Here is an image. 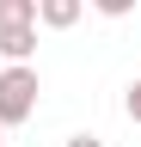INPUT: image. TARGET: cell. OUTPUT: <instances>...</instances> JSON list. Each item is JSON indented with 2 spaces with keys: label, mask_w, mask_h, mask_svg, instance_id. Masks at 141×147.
Segmentation results:
<instances>
[{
  "label": "cell",
  "mask_w": 141,
  "mask_h": 147,
  "mask_svg": "<svg viewBox=\"0 0 141 147\" xmlns=\"http://www.w3.org/2000/svg\"><path fill=\"white\" fill-rule=\"evenodd\" d=\"M37 67L31 61H6L0 67V123L6 129H19V123H31L37 117Z\"/></svg>",
  "instance_id": "6da1fadb"
},
{
  "label": "cell",
  "mask_w": 141,
  "mask_h": 147,
  "mask_svg": "<svg viewBox=\"0 0 141 147\" xmlns=\"http://www.w3.org/2000/svg\"><path fill=\"white\" fill-rule=\"evenodd\" d=\"M0 55L6 61H31L37 55V25H0Z\"/></svg>",
  "instance_id": "7a4b0ae2"
},
{
  "label": "cell",
  "mask_w": 141,
  "mask_h": 147,
  "mask_svg": "<svg viewBox=\"0 0 141 147\" xmlns=\"http://www.w3.org/2000/svg\"><path fill=\"white\" fill-rule=\"evenodd\" d=\"M80 6H86V0H37V25L67 31V25H80Z\"/></svg>",
  "instance_id": "3957f363"
},
{
  "label": "cell",
  "mask_w": 141,
  "mask_h": 147,
  "mask_svg": "<svg viewBox=\"0 0 141 147\" xmlns=\"http://www.w3.org/2000/svg\"><path fill=\"white\" fill-rule=\"evenodd\" d=\"M0 25H37V0H0Z\"/></svg>",
  "instance_id": "277c9868"
},
{
  "label": "cell",
  "mask_w": 141,
  "mask_h": 147,
  "mask_svg": "<svg viewBox=\"0 0 141 147\" xmlns=\"http://www.w3.org/2000/svg\"><path fill=\"white\" fill-rule=\"evenodd\" d=\"M86 6H92V12H104V18H123L135 0H86Z\"/></svg>",
  "instance_id": "5b68a950"
},
{
  "label": "cell",
  "mask_w": 141,
  "mask_h": 147,
  "mask_svg": "<svg viewBox=\"0 0 141 147\" xmlns=\"http://www.w3.org/2000/svg\"><path fill=\"white\" fill-rule=\"evenodd\" d=\"M123 104H129V117H135V123H141V80H135V86H129V98H123Z\"/></svg>",
  "instance_id": "8992f818"
},
{
  "label": "cell",
  "mask_w": 141,
  "mask_h": 147,
  "mask_svg": "<svg viewBox=\"0 0 141 147\" xmlns=\"http://www.w3.org/2000/svg\"><path fill=\"white\" fill-rule=\"evenodd\" d=\"M61 147H104V141H98V135H67Z\"/></svg>",
  "instance_id": "52a82bcc"
},
{
  "label": "cell",
  "mask_w": 141,
  "mask_h": 147,
  "mask_svg": "<svg viewBox=\"0 0 141 147\" xmlns=\"http://www.w3.org/2000/svg\"><path fill=\"white\" fill-rule=\"evenodd\" d=\"M0 141H6V123H0Z\"/></svg>",
  "instance_id": "ba28073f"
}]
</instances>
